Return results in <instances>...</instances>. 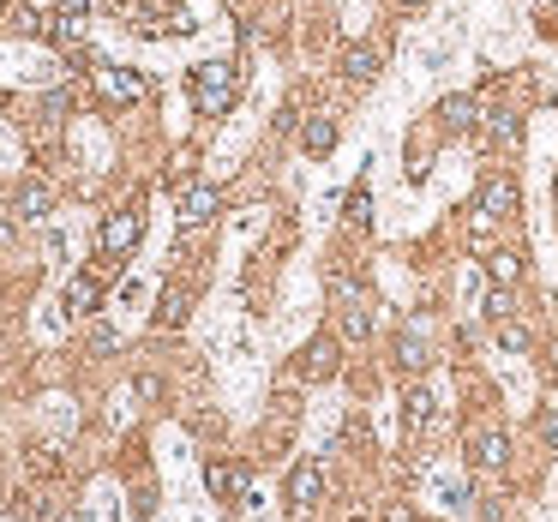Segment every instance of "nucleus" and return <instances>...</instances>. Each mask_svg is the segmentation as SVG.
Wrapping results in <instances>:
<instances>
[{"label": "nucleus", "mask_w": 558, "mask_h": 522, "mask_svg": "<svg viewBox=\"0 0 558 522\" xmlns=\"http://www.w3.org/2000/svg\"><path fill=\"white\" fill-rule=\"evenodd\" d=\"M186 90H192V108H199V115H228L235 97H240V79H235L228 61H204V67H192Z\"/></svg>", "instance_id": "1"}, {"label": "nucleus", "mask_w": 558, "mask_h": 522, "mask_svg": "<svg viewBox=\"0 0 558 522\" xmlns=\"http://www.w3.org/2000/svg\"><path fill=\"white\" fill-rule=\"evenodd\" d=\"M294 367H301V378H319V385H324V378H337V372H342L337 337H312V342L301 349V360H294Z\"/></svg>", "instance_id": "2"}, {"label": "nucleus", "mask_w": 558, "mask_h": 522, "mask_svg": "<svg viewBox=\"0 0 558 522\" xmlns=\"http://www.w3.org/2000/svg\"><path fill=\"white\" fill-rule=\"evenodd\" d=\"M138 235H144V217H138V210H115V217H108V222H102V253H133V247H138Z\"/></svg>", "instance_id": "3"}, {"label": "nucleus", "mask_w": 558, "mask_h": 522, "mask_svg": "<svg viewBox=\"0 0 558 522\" xmlns=\"http://www.w3.org/2000/svg\"><path fill=\"white\" fill-rule=\"evenodd\" d=\"M97 90L108 102H138L151 85H144V72H133V67H97Z\"/></svg>", "instance_id": "4"}, {"label": "nucleus", "mask_w": 558, "mask_h": 522, "mask_svg": "<svg viewBox=\"0 0 558 522\" xmlns=\"http://www.w3.org/2000/svg\"><path fill=\"white\" fill-rule=\"evenodd\" d=\"M505 217H516V181L510 174H492L480 186V222H505Z\"/></svg>", "instance_id": "5"}, {"label": "nucleus", "mask_w": 558, "mask_h": 522, "mask_svg": "<svg viewBox=\"0 0 558 522\" xmlns=\"http://www.w3.org/2000/svg\"><path fill=\"white\" fill-rule=\"evenodd\" d=\"M319 499H324V469H319V462H301V469L288 474V505H294V510H312Z\"/></svg>", "instance_id": "6"}, {"label": "nucleus", "mask_w": 558, "mask_h": 522, "mask_svg": "<svg viewBox=\"0 0 558 522\" xmlns=\"http://www.w3.org/2000/svg\"><path fill=\"white\" fill-rule=\"evenodd\" d=\"M469 456H474V469H505V456H510V438L498 433V426H480V433L469 438Z\"/></svg>", "instance_id": "7"}, {"label": "nucleus", "mask_w": 558, "mask_h": 522, "mask_svg": "<svg viewBox=\"0 0 558 522\" xmlns=\"http://www.w3.org/2000/svg\"><path fill=\"white\" fill-rule=\"evenodd\" d=\"M13 210H18L24 222H42V217L54 210V186H49V181H24V186L13 192Z\"/></svg>", "instance_id": "8"}, {"label": "nucleus", "mask_w": 558, "mask_h": 522, "mask_svg": "<svg viewBox=\"0 0 558 522\" xmlns=\"http://www.w3.org/2000/svg\"><path fill=\"white\" fill-rule=\"evenodd\" d=\"M217 186H186V192H181V222H186V228H204V222H210V217H217Z\"/></svg>", "instance_id": "9"}, {"label": "nucleus", "mask_w": 558, "mask_h": 522, "mask_svg": "<svg viewBox=\"0 0 558 522\" xmlns=\"http://www.w3.org/2000/svg\"><path fill=\"white\" fill-rule=\"evenodd\" d=\"M60 306H67L72 319H90L102 306V288H97V276H72L67 283V294H60Z\"/></svg>", "instance_id": "10"}, {"label": "nucleus", "mask_w": 558, "mask_h": 522, "mask_svg": "<svg viewBox=\"0 0 558 522\" xmlns=\"http://www.w3.org/2000/svg\"><path fill=\"white\" fill-rule=\"evenodd\" d=\"M186 312H192V288H186V283H169V288H163V301H156V324H163V331H174V324H186Z\"/></svg>", "instance_id": "11"}, {"label": "nucleus", "mask_w": 558, "mask_h": 522, "mask_svg": "<svg viewBox=\"0 0 558 522\" xmlns=\"http://www.w3.org/2000/svg\"><path fill=\"white\" fill-rule=\"evenodd\" d=\"M204 487L217 492V499H246V469H235V462H210V469H204Z\"/></svg>", "instance_id": "12"}, {"label": "nucleus", "mask_w": 558, "mask_h": 522, "mask_svg": "<svg viewBox=\"0 0 558 522\" xmlns=\"http://www.w3.org/2000/svg\"><path fill=\"white\" fill-rule=\"evenodd\" d=\"M301 151L306 156H330V151H337V120H306V126H301Z\"/></svg>", "instance_id": "13"}, {"label": "nucleus", "mask_w": 558, "mask_h": 522, "mask_svg": "<svg viewBox=\"0 0 558 522\" xmlns=\"http://www.w3.org/2000/svg\"><path fill=\"white\" fill-rule=\"evenodd\" d=\"M378 67H385V54H378V49H360V42H355V49L342 54V72H349L355 85H372V79H378Z\"/></svg>", "instance_id": "14"}, {"label": "nucleus", "mask_w": 558, "mask_h": 522, "mask_svg": "<svg viewBox=\"0 0 558 522\" xmlns=\"http://www.w3.org/2000/svg\"><path fill=\"white\" fill-rule=\"evenodd\" d=\"M426 421H432V390H426V385H408V390H403V426H408V433H421Z\"/></svg>", "instance_id": "15"}, {"label": "nucleus", "mask_w": 558, "mask_h": 522, "mask_svg": "<svg viewBox=\"0 0 558 522\" xmlns=\"http://www.w3.org/2000/svg\"><path fill=\"white\" fill-rule=\"evenodd\" d=\"M439 115L451 120L457 133H474V126H480V102H474V97H444V102H439Z\"/></svg>", "instance_id": "16"}, {"label": "nucleus", "mask_w": 558, "mask_h": 522, "mask_svg": "<svg viewBox=\"0 0 558 522\" xmlns=\"http://www.w3.org/2000/svg\"><path fill=\"white\" fill-rule=\"evenodd\" d=\"M487 276H492V288H516V276H523V253H492Z\"/></svg>", "instance_id": "17"}, {"label": "nucleus", "mask_w": 558, "mask_h": 522, "mask_svg": "<svg viewBox=\"0 0 558 522\" xmlns=\"http://www.w3.org/2000/svg\"><path fill=\"white\" fill-rule=\"evenodd\" d=\"M396 360H403L408 372H421V367H426V342H421V337H408V331H403V337H396Z\"/></svg>", "instance_id": "18"}, {"label": "nucleus", "mask_w": 558, "mask_h": 522, "mask_svg": "<svg viewBox=\"0 0 558 522\" xmlns=\"http://www.w3.org/2000/svg\"><path fill=\"white\" fill-rule=\"evenodd\" d=\"M480 312H487L492 324H505L510 312H516V301H510V288H492V294H487V306H480Z\"/></svg>", "instance_id": "19"}, {"label": "nucleus", "mask_w": 558, "mask_h": 522, "mask_svg": "<svg viewBox=\"0 0 558 522\" xmlns=\"http://www.w3.org/2000/svg\"><path fill=\"white\" fill-rule=\"evenodd\" d=\"M492 331H498V349H510V354H523L528 349V331L516 319H505V324H492Z\"/></svg>", "instance_id": "20"}, {"label": "nucleus", "mask_w": 558, "mask_h": 522, "mask_svg": "<svg viewBox=\"0 0 558 522\" xmlns=\"http://www.w3.org/2000/svg\"><path fill=\"white\" fill-rule=\"evenodd\" d=\"M349 222H355V228H360V222H372V192H367V186L349 192Z\"/></svg>", "instance_id": "21"}, {"label": "nucleus", "mask_w": 558, "mask_h": 522, "mask_svg": "<svg viewBox=\"0 0 558 522\" xmlns=\"http://www.w3.org/2000/svg\"><path fill=\"white\" fill-rule=\"evenodd\" d=\"M342 331H349V337H367V331H372V312L349 306V312H342Z\"/></svg>", "instance_id": "22"}, {"label": "nucleus", "mask_w": 558, "mask_h": 522, "mask_svg": "<svg viewBox=\"0 0 558 522\" xmlns=\"http://www.w3.org/2000/svg\"><path fill=\"white\" fill-rule=\"evenodd\" d=\"M487 138H498V144H516V120H510V115H492Z\"/></svg>", "instance_id": "23"}, {"label": "nucleus", "mask_w": 558, "mask_h": 522, "mask_svg": "<svg viewBox=\"0 0 558 522\" xmlns=\"http://www.w3.org/2000/svg\"><path fill=\"white\" fill-rule=\"evenodd\" d=\"M541 444H553V451H558V403L541 408Z\"/></svg>", "instance_id": "24"}, {"label": "nucleus", "mask_w": 558, "mask_h": 522, "mask_svg": "<svg viewBox=\"0 0 558 522\" xmlns=\"http://www.w3.org/2000/svg\"><path fill=\"white\" fill-rule=\"evenodd\" d=\"M60 13H67V18H85V13H90V0H60Z\"/></svg>", "instance_id": "25"}, {"label": "nucleus", "mask_w": 558, "mask_h": 522, "mask_svg": "<svg viewBox=\"0 0 558 522\" xmlns=\"http://www.w3.org/2000/svg\"><path fill=\"white\" fill-rule=\"evenodd\" d=\"M385 522H414V517H408L403 505H390V510H385Z\"/></svg>", "instance_id": "26"}, {"label": "nucleus", "mask_w": 558, "mask_h": 522, "mask_svg": "<svg viewBox=\"0 0 558 522\" xmlns=\"http://www.w3.org/2000/svg\"><path fill=\"white\" fill-rule=\"evenodd\" d=\"M54 522H85V517H72V510H67V517H54Z\"/></svg>", "instance_id": "27"}, {"label": "nucleus", "mask_w": 558, "mask_h": 522, "mask_svg": "<svg viewBox=\"0 0 558 522\" xmlns=\"http://www.w3.org/2000/svg\"><path fill=\"white\" fill-rule=\"evenodd\" d=\"M553 367H558V342H553Z\"/></svg>", "instance_id": "28"}, {"label": "nucleus", "mask_w": 558, "mask_h": 522, "mask_svg": "<svg viewBox=\"0 0 558 522\" xmlns=\"http://www.w3.org/2000/svg\"><path fill=\"white\" fill-rule=\"evenodd\" d=\"M553 204H558V181H553Z\"/></svg>", "instance_id": "29"}, {"label": "nucleus", "mask_w": 558, "mask_h": 522, "mask_svg": "<svg viewBox=\"0 0 558 522\" xmlns=\"http://www.w3.org/2000/svg\"><path fill=\"white\" fill-rule=\"evenodd\" d=\"M408 6H414V0H408Z\"/></svg>", "instance_id": "30"}]
</instances>
